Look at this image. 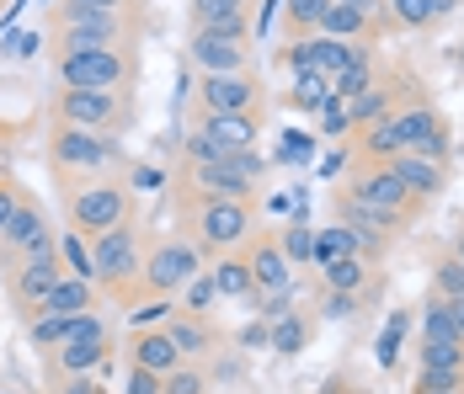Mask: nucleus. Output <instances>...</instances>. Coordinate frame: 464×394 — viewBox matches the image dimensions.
Instances as JSON below:
<instances>
[{"label": "nucleus", "mask_w": 464, "mask_h": 394, "mask_svg": "<svg viewBox=\"0 0 464 394\" xmlns=\"http://www.w3.org/2000/svg\"><path fill=\"white\" fill-rule=\"evenodd\" d=\"M325 11H331V0H288V11H283V38H315L325 22Z\"/></svg>", "instance_id": "obj_31"}, {"label": "nucleus", "mask_w": 464, "mask_h": 394, "mask_svg": "<svg viewBox=\"0 0 464 394\" xmlns=\"http://www.w3.org/2000/svg\"><path fill=\"white\" fill-rule=\"evenodd\" d=\"M44 33H48V53L64 59L75 48H140L150 33V5L134 11H81L53 0L44 11Z\"/></svg>", "instance_id": "obj_1"}, {"label": "nucleus", "mask_w": 464, "mask_h": 394, "mask_svg": "<svg viewBox=\"0 0 464 394\" xmlns=\"http://www.w3.org/2000/svg\"><path fill=\"white\" fill-rule=\"evenodd\" d=\"M315 38H336V43H379V27H373L363 11H353V5H336L331 0V11H325L321 33Z\"/></svg>", "instance_id": "obj_25"}, {"label": "nucleus", "mask_w": 464, "mask_h": 394, "mask_svg": "<svg viewBox=\"0 0 464 394\" xmlns=\"http://www.w3.org/2000/svg\"><path fill=\"white\" fill-rule=\"evenodd\" d=\"M390 123H395L401 149H411V155H427V160H443V166H449V155H454V129H449L443 107H438V101H432L411 75H401V81H395Z\"/></svg>", "instance_id": "obj_7"}, {"label": "nucleus", "mask_w": 464, "mask_h": 394, "mask_svg": "<svg viewBox=\"0 0 464 394\" xmlns=\"http://www.w3.org/2000/svg\"><path fill=\"white\" fill-rule=\"evenodd\" d=\"M401 336H406V314H395V320H390V331L379 336V362H384V368L395 362V341H401Z\"/></svg>", "instance_id": "obj_52"}, {"label": "nucleus", "mask_w": 464, "mask_h": 394, "mask_svg": "<svg viewBox=\"0 0 464 394\" xmlns=\"http://www.w3.org/2000/svg\"><path fill=\"white\" fill-rule=\"evenodd\" d=\"M0 384H5V373H0Z\"/></svg>", "instance_id": "obj_61"}, {"label": "nucleus", "mask_w": 464, "mask_h": 394, "mask_svg": "<svg viewBox=\"0 0 464 394\" xmlns=\"http://www.w3.org/2000/svg\"><path fill=\"white\" fill-rule=\"evenodd\" d=\"M38 362H44V379L48 389L53 384H64V379H107L112 368H118V341H112V325H107V314L92 309V314H70V336L59 341V347L38 351Z\"/></svg>", "instance_id": "obj_4"}, {"label": "nucleus", "mask_w": 464, "mask_h": 394, "mask_svg": "<svg viewBox=\"0 0 464 394\" xmlns=\"http://www.w3.org/2000/svg\"><path fill=\"white\" fill-rule=\"evenodd\" d=\"M454 256H459V266H464V229L454 235Z\"/></svg>", "instance_id": "obj_59"}, {"label": "nucleus", "mask_w": 464, "mask_h": 394, "mask_svg": "<svg viewBox=\"0 0 464 394\" xmlns=\"http://www.w3.org/2000/svg\"><path fill=\"white\" fill-rule=\"evenodd\" d=\"M59 208H64L70 235L96 240V235L118 229V224L140 219V192L129 187V176H107V181H70V187H59Z\"/></svg>", "instance_id": "obj_5"}, {"label": "nucleus", "mask_w": 464, "mask_h": 394, "mask_svg": "<svg viewBox=\"0 0 464 394\" xmlns=\"http://www.w3.org/2000/svg\"><path fill=\"white\" fill-rule=\"evenodd\" d=\"M449 304V314H454V325H459V336H464V299H443Z\"/></svg>", "instance_id": "obj_58"}, {"label": "nucleus", "mask_w": 464, "mask_h": 394, "mask_svg": "<svg viewBox=\"0 0 464 394\" xmlns=\"http://www.w3.org/2000/svg\"><path fill=\"white\" fill-rule=\"evenodd\" d=\"M358 394H363V389H358Z\"/></svg>", "instance_id": "obj_63"}, {"label": "nucleus", "mask_w": 464, "mask_h": 394, "mask_svg": "<svg viewBox=\"0 0 464 394\" xmlns=\"http://www.w3.org/2000/svg\"><path fill=\"white\" fill-rule=\"evenodd\" d=\"M44 160L53 187H70V181H107V176H129V149L112 139V133H86V129H64V123H48L44 133Z\"/></svg>", "instance_id": "obj_3"}, {"label": "nucleus", "mask_w": 464, "mask_h": 394, "mask_svg": "<svg viewBox=\"0 0 464 394\" xmlns=\"http://www.w3.org/2000/svg\"><path fill=\"white\" fill-rule=\"evenodd\" d=\"M96 304H102V293H96L92 283H81V277H59L33 314H59V320H70V314H92Z\"/></svg>", "instance_id": "obj_24"}, {"label": "nucleus", "mask_w": 464, "mask_h": 394, "mask_svg": "<svg viewBox=\"0 0 464 394\" xmlns=\"http://www.w3.org/2000/svg\"><path fill=\"white\" fill-rule=\"evenodd\" d=\"M459 394H464V389H459Z\"/></svg>", "instance_id": "obj_64"}, {"label": "nucleus", "mask_w": 464, "mask_h": 394, "mask_svg": "<svg viewBox=\"0 0 464 394\" xmlns=\"http://www.w3.org/2000/svg\"><path fill=\"white\" fill-rule=\"evenodd\" d=\"M342 187H347L353 197H363L369 208H384V214H395V219H406V224L421 214V203L406 192V181L390 171V166H379V160H358Z\"/></svg>", "instance_id": "obj_16"}, {"label": "nucleus", "mask_w": 464, "mask_h": 394, "mask_svg": "<svg viewBox=\"0 0 464 394\" xmlns=\"http://www.w3.org/2000/svg\"><path fill=\"white\" fill-rule=\"evenodd\" d=\"M310 53H315V70L321 75H342V70H353L358 59H373V43H336V38H310Z\"/></svg>", "instance_id": "obj_27"}, {"label": "nucleus", "mask_w": 464, "mask_h": 394, "mask_svg": "<svg viewBox=\"0 0 464 394\" xmlns=\"http://www.w3.org/2000/svg\"><path fill=\"white\" fill-rule=\"evenodd\" d=\"M310 336H315V314H299V309H288L283 320L267 325V347L278 351V357H299V351L310 347Z\"/></svg>", "instance_id": "obj_26"}, {"label": "nucleus", "mask_w": 464, "mask_h": 394, "mask_svg": "<svg viewBox=\"0 0 464 394\" xmlns=\"http://www.w3.org/2000/svg\"><path fill=\"white\" fill-rule=\"evenodd\" d=\"M0 394H16V389H11V384H0Z\"/></svg>", "instance_id": "obj_60"}, {"label": "nucleus", "mask_w": 464, "mask_h": 394, "mask_svg": "<svg viewBox=\"0 0 464 394\" xmlns=\"http://www.w3.org/2000/svg\"><path fill=\"white\" fill-rule=\"evenodd\" d=\"M203 251L187 235H150V251L140 266V304L144 299H182V288L203 272Z\"/></svg>", "instance_id": "obj_11"}, {"label": "nucleus", "mask_w": 464, "mask_h": 394, "mask_svg": "<svg viewBox=\"0 0 464 394\" xmlns=\"http://www.w3.org/2000/svg\"><path fill=\"white\" fill-rule=\"evenodd\" d=\"M240 347H267V320H251V325L240 331Z\"/></svg>", "instance_id": "obj_56"}, {"label": "nucleus", "mask_w": 464, "mask_h": 394, "mask_svg": "<svg viewBox=\"0 0 464 394\" xmlns=\"http://www.w3.org/2000/svg\"><path fill=\"white\" fill-rule=\"evenodd\" d=\"M240 256L251 266L256 288H294V266H288V256H283V245H278V229L256 224V235L240 245Z\"/></svg>", "instance_id": "obj_20"}, {"label": "nucleus", "mask_w": 464, "mask_h": 394, "mask_svg": "<svg viewBox=\"0 0 464 394\" xmlns=\"http://www.w3.org/2000/svg\"><path fill=\"white\" fill-rule=\"evenodd\" d=\"M267 118H192V133L182 139V160H230L240 149H256Z\"/></svg>", "instance_id": "obj_14"}, {"label": "nucleus", "mask_w": 464, "mask_h": 394, "mask_svg": "<svg viewBox=\"0 0 464 394\" xmlns=\"http://www.w3.org/2000/svg\"><path fill=\"white\" fill-rule=\"evenodd\" d=\"M144 251H150V229L144 219H129L107 235L92 240V266H96V293L112 299V304L134 309L140 304V266H144Z\"/></svg>", "instance_id": "obj_6"}, {"label": "nucleus", "mask_w": 464, "mask_h": 394, "mask_svg": "<svg viewBox=\"0 0 464 394\" xmlns=\"http://www.w3.org/2000/svg\"><path fill=\"white\" fill-rule=\"evenodd\" d=\"M123 351H129V368H150V373H160V379L182 368V351L171 347V336H166L160 325H140V331H129Z\"/></svg>", "instance_id": "obj_21"}, {"label": "nucleus", "mask_w": 464, "mask_h": 394, "mask_svg": "<svg viewBox=\"0 0 464 394\" xmlns=\"http://www.w3.org/2000/svg\"><path fill=\"white\" fill-rule=\"evenodd\" d=\"M310 155V139L304 133H288V144H283V160H304Z\"/></svg>", "instance_id": "obj_57"}, {"label": "nucleus", "mask_w": 464, "mask_h": 394, "mask_svg": "<svg viewBox=\"0 0 464 394\" xmlns=\"http://www.w3.org/2000/svg\"><path fill=\"white\" fill-rule=\"evenodd\" d=\"M123 394H166V379L150 373V368H129L123 373Z\"/></svg>", "instance_id": "obj_47"}, {"label": "nucleus", "mask_w": 464, "mask_h": 394, "mask_svg": "<svg viewBox=\"0 0 464 394\" xmlns=\"http://www.w3.org/2000/svg\"><path fill=\"white\" fill-rule=\"evenodd\" d=\"M0 11H5V0H0Z\"/></svg>", "instance_id": "obj_62"}, {"label": "nucleus", "mask_w": 464, "mask_h": 394, "mask_svg": "<svg viewBox=\"0 0 464 394\" xmlns=\"http://www.w3.org/2000/svg\"><path fill=\"white\" fill-rule=\"evenodd\" d=\"M214 299H219V293H214V277H208V266H203V272L182 288V304H177V309H187V314H208Z\"/></svg>", "instance_id": "obj_43"}, {"label": "nucleus", "mask_w": 464, "mask_h": 394, "mask_svg": "<svg viewBox=\"0 0 464 394\" xmlns=\"http://www.w3.org/2000/svg\"><path fill=\"white\" fill-rule=\"evenodd\" d=\"M171 208H177V235H187L203 262H219L235 256L251 235H256V203H230V197H203V192H187L171 187Z\"/></svg>", "instance_id": "obj_2"}, {"label": "nucleus", "mask_w": 464, "mask_h": 394, "mask_svg": "<svg viewBox=\"0 0 464 394\" xmlns=\"http://www.w3.org/2000/svg\"><path fill=\"white\" fill-rule=\"evenodd\" d=\"M325 203H331V224H347V229H353V240H358V262H369V266L384 262V256L395 251L401 229H406V219H395V214H384V208H369V203L353 197L347 187H331Z\"/></svg>", "instance_id": "obj_12"}, {"label": "nucleus", "mask_w": 464, "mask_h": 394, "mask_svg": "<svg viewBox=\"0 0 464 394\" xmlns=\"http://www.w3.org/2000/svg\"><path fill=\"white\" fill-rule=\"evenodd\" d=\"M294 112H325V101H331V75L321 70H304V75H294V86L283 96Z\"/></svg>", "instance_id": "obj_30"}, {"label": "nucleus", "mask_w": 464, "mask_h": 394, "mask_svg": "<svg viewBox=\"0 0 464 394\" xmlns=\"http://www.w3.org/2000/svg\"><path fill=\"white\" fill-rule=\"evenodd\" d=\"M336 5H353V11H363L379 33H395V22H390V11H384V0H336Z\"/></svg>", "instance_id": "obj_49"}, {"label": "nucleus", "mask_w": 464, "mask_h": 394, "mask_svg": "<svg viewBox=\"0 0 464 394\" xmlns=\"http://www.w3.org/2000/svg\"><path fill=\"white\" fill-rule=\"evenodd\" d=\"M321 129H325V133H347V107H342V101H325Z\"/></svg>", "instance_id": "obj_54"}, {"label": "nucleus", "mask_w": 464, "mask_h": 394, "mask_svg": "<svg viewBox=\"0 0 464 394\" xmlns=\"http://www.w3.org/2000/svg\"><path fill=\"white\" fill-rule=\"evenodd\" d=\"M160 331L171 336V347L182 351V362H203L208 368V357L219 351V325L208 320V314H187V309H171L166 320H160Z\"/></svg>", "instance_id": "obj_19"}, {"label": "nucleus", "mask_w": 464, "mask_h": 394, "mask_svg": "<svg viewBox=\"0 0 464 394\" xmlns=\"http://www.w3.org/2000/svg\"><path fill=\"white\" fill-rule=\"evenodd\" d=\"M373 81H379V70H373V59H358L353 70H342V75L331 81V101H342V107H347V101H353V96H363V91H369Z\"/></svg>", "instance_id": "obj_37"}, {"label": "nucleus", "mask_w": 464, "mask_h": 394, "mask_svg": "<svg viewBox=\"0 0 464 394\" xmlns=\"http://www.w3.org/2000/svg\"><path fill=\"white\" fill-rule=\"evenodd\" d=\"M187 64L198 75H256L251 38H214V33H187Z\"/></svg>", "instance_id": "obj_18"}, {"label": "nucleus", "mask_w": 464, "mask_h": 394, "mask_svg": "<svg viewBox=\"0 0 464 394\" xmlns=\"http://www.w3.org/2000/svg\"><path fill=\"white\" fill-rule=\"evenodd\" d=\"M64 336H70V320H59V314H27V341H33V351L59 347Z\"/></svg>", "instance_id": "obj_39"}, {"label": "nucleus", "mask_w": 464, "mask_h": 394, "mask_svg": "<svg viewBox=\"0 0 464 394\" xmlns=\"http://www.w3.org/2000/svg\"><path fill=\"white\" fill-rule=\"evenodd\" d=\"M342 256H358V240L347 224H321L315 229V266L321 262H342Z\"/></svg>", "instance_id": "obj_34"}, {"label": "nucleus", "mask_w": 464, "mask_h": 394, "mask_svg": "<svg viewBox=\"0 0 464 394\" xmlns=\"http://www.w3.org/2000/svg\"><path fill=\"white\" fill-rule=\"evenodd\" d=\"M64 5H81V11H134V5H150V0H64Z\"/></svg>", "instance_id": "obj_53"}, {"label": "nucleus", "mask_w": 464, "mask_h": 394, "mask_svg": "<svg viewBox=\"0 0 464 394\" xmlns=\"http://www.w3.org/2000/svg\"><path fill=\"white\" fill-rule=\"evenodd\" d=\"M278 245H283V256H288V266H299V262H315V229L304 219H288L278 229Z\"/></svg>", "instance_id": "obj_35"}, {"label": "nucleus", "mask_w": 464, "mask_h": 394, "mask_svg": "<svg viewBox=\"0 0 464 394\" xmlns=\"http://www.w3.org/2000/svg\"><path fill=\"white\" fill-rule=\"evenodd\" d=\"M53 394H112V389H107V379L86 373V379H64V384H53Z\"/></svg>", "instance_id": "obj_51"}, {"label": "nucleus", "mask_w": 464, "mask_h": 394, "mask_svg": "<svg viewBox=\"0 0 464 394\" xmlns=\"http://www.w3.org/2000/svg\"><path fill=\"white\" fill-rule=\"evenodd\" d=\"M267 107L262 75H198L192 86V118H267Z\"/></svg>", "instance_id": "obj_13"}, {"label": "nucleus", "mask_w": 464, "mask_h": 394, "mask_svg": "<svg viewBox=\"0 0 464 394\" xmlns=\"http://www.w3.org/2000/svg\"><path fill=\"white\" fill-rule=\"evenodd\" d=\"M246 304H251L256 320H267V325H273V320H283V314L294 309V288H251V299H246Z\"/></svg>", "instance_id": "obj_38"}, {"label": "nucleus", "mask_w": 464, "mask_h": 394, "mask_svg": "<svg viewBox=\"0 0 464 394\" xmlns=\"http://www.w3.org/2000/svg\"><path fill=\"white\" fill-rule=\"evenodd\" d=\"M459 11V0H427V27H438V22H449Z\"/></svg>", "instance_id": "obj_55"}, {"label": "nucleus", "mask_w": 464, "mask_h": 394, "mask_svg": "<svg viewBox=\"0 0 464 394\" xmlns=\"http://www.w3.org/2000/svg\"><path fill=\"white\" fill-rule=\"evenodd\" d=\"M417 368H464V347H449V341H421V347H417Z\"/></svg>", "instance_id": "obj_44"}, {"label": "nucleus", "mask_w": 464, "mask_h": 394, "mask_svg": "<svg viewBox=\"0 0 464 394\" xmlns=\"http://www.w3.org/2000/svg\"><path fill=\"white\" fill-rule=\"evenodd\" d=\"M384 11H390V22L406 27V33H421V27H427V0H384Z\"/></svg>", "instance_id": "obj_45"}, {"label": "nucleus", "mask_w": 464, "mask_h": 394, "mask_svg": "<svg viewBox=\"0 0 464 394\" xmlns=\"http://www.w3.org/2000/svg\"><path fill=\"white\" fill-rule=\"evenodd\" d=\"M208 368L203 362H182L177 373H166V394H208Z\"/></svg>", "instance_id": "obj_42"}, {"label": "nucleus", "mask_w": 464, "mask_h": 394, "mask_svg": "<svg viewBox=\"0 0 464 394\" xmlns=\"http://www.w3.org/2000/svg\"><path fill=\"white\" fill-rule=\"evenodd\" d=\"M208 277H214V293L219 299H251V288H256V277H251V266H246L240 251L235 256H219V262L208 266Z\"/></svg>", "instance_id": "obj_29"}, {"label": "nucleus", "mask_w": 464, "mask_h": 394, "mask_svg": "<svg viewBox=\"0 0 464 394\" xmlns=\"http://www.w3.org/2000/svg\"><path fill=\"white\" fill-rule=\"evenodd\" d=\"M198 33H214V38H251V16H219V22L198 27Z\"/></svg>", "instance_id": "obj_48"}, {"label": "nucleus", "mask_w": 464, "mask_h": 394, "mask_svg": "<svg viewBox=\"0 0 464 394\" xmlns=\"http://www.w3.org/2000/svg\"><path fill=\"white\" fill-rule=\"evenodd\" d=\"M315 272H321V288H325V293H353L358 304H363V299H373V293L384 288V277H379V272H373L369 262H358V256H342V262H321Z\"/></svg>", "instance_id": "obj_23"}, {"label": "nucleus", "mask_w": 464, "mask_h": 394, "mask_svg": "<svg viewBox=\"0 0 464 394\" xmlns=\"http://www.w3.org/2000/svg\"><path fill=\"white\" fill-rule=\"evenodd\" d=\"M432 293H438V299H464V266H459L454 251L438 256V266H432Z\"/></svg>", "instance_id": "obj_40"}, {"label": "nucleus", "mask_w": 464, "mask_h": 394, "mask_svg": "<svg viewBox=\"0 0 464 394\" xmlns=\"http://www.w3.org/2000/svg\"><path fill=\"white\" fill-rule=\"evenodd\" d=\"M421 341H449V347H464L459 325H454V314H449V304H443L438 293L421 304Z\"/></svg>", "instance_id": "obj_32"}, {"label": "nucleus", "mask_w": 464, "mask_h": 394, "mask_svg": "<svg viewBox=\"0 0 464 394\" xmlns=\"http://www.w3.org/2000/svg\"><path fill=\"white\" fill-rule=\"evenodd\" d=\"M53 240H59V235H53V219H48L44 197H38V192H27V197L16 203L11 224L0 229V272H11L22 256L44 251V245H53Z\"/></svg>", "instance_id": "obj_15"}, {"label": "nucleus", "mask_w": 464, "mask_h": 394, "mask_svg": "<svg viewBox=\"0 0 464 394\" xmlns=\"http://www.w3.org/2000/svg\"><path fill=\"white\" fill-rule=\"evenodd\" d=\"M59 262H64V277H81V283H92L96 288V266H92V240H81V235H59Z\"/></svg>", "instance_id": "obj_33"}, {"label": "nucleus", "mask_w": 464, "mask_h": 394, "mask_svg": "<svg viewBox=\"0 0 464 394\" xmlns=\"http://www.w3.org/2000/svg\"><path fill=\"white\" fill-rule=\"evenodd\" d=\"M22 197H27V187H22L11 171H0V229L11 224V214H16V203H22Z\"/></svg>", "instance_id": "obj_46"}, {"label": "nucleus", "mask_w": 464, "mask_h": 394, "mask_svg": "<svg viewBox=\"0 0 464 394\" xmlns=\"http://www.w3.org/2000/svg\"><path fill=\"white\" fill-rule=\"evenodd\" d=\"M390 171L406 181V192L417 197L421 208H427L432 197H443V187H449V166H443V160H427V155H411V149H401V155L390 160Z\"/></svg>", "instance_id": "obj_22"}, {"label": "nucleus", "mask_w": 464, "mask_h": 394, "mask_svg": "<svg viewBox=\"0 0 464 394\" xmlns=\"http://www.w3.org/2000/svg\"><path fill=\"white\" fill-rule=\"evenodd\" d=\"M358 309H363V304H358L353 293H325V299H321V314H325V320H353Z\"/></svg>", "instance_id": "obj_50"}, {"label": "nucleus", "mask_w": 464, "mask_h": 394, "mask_svg": "<svg viewBox=\"0 0 464 394\" xmlns=\"http://www.w3.org/2000/svg\"><path fill=\"white\" fill-rule=\"evenodd\" d=\"M48 123L64 129H86V133H118L134 129V96L129 91H70L59 86L48 96Z\"/></svg>", "instance_id": "obj_10"}, {"label": "nucleus", "mask_w": 464, "mask_h": 394, "mask_svg": "<svg viewBox=\"0 0 464 394\" xmlns=\"http://www.w3.org/2000/svg\"><path fill=\"white\" fill-rule=\"evenodd\" d=\"M140 48H75L53 59V81L70 91H129L140 86Z\"/></svg>", "instance_id": "obj_8"}, {"label": "nucleus", "mask_w": 464, "mask_h": 394, "mask_svg": "<svg viewBox=\"0 0 464 394\" xmlns=\"http://www.w3.org/2000/svg\"><path fill=\"white\" fill-rule=\"evenodd\" d=\"M64 277V262H59V240L53 245H44V251H33V256H22V262L5 272V293H11V304H16V314L27 320L33 309L44 304V293Z\"/></svg>", "instance_id": "obj_17"}, {"label": "nucleus", "mask_w": 464, "mask_h": 394, "mask_svg": "<svg viewBox=\"0 0 464 394\" xmlns=\"http://www.w3.org/2000/svg\"><path fill=\"white\" fill-rule=\"evenodd\" d=\"M219 16H251V0H192L187 5V33H198Z\"/></svg>", "instance_id": "obj_36"}, {"label": "nucleus", "mask_w": 464, "mask_h": 394, "mask_svg": "<svg viewBox=\"0 0 464 394\" xmlns=\"http://www.w3.org/2000/svg\"><path fill=\"white\" fill-rule=\"evenodd\" d=\"M262 176H267V160L256 149H240L230 160H203V166L182 160L171 187L203 192V197H230V203H262Z\"/></svg>", "instance_id": "obj_9"}, {"label": "nucleus", "mask_w": 464, "mask_h": 394, "mask_svg": "<svg viewBox=\"0 0 464 394\" xmlns=\"http://www.w3.org/2000/svg\"><path fill=\"white\" fill-rule=\"evenodd\" d=\"M464 368H417V389L411 394H459Z\"/></svg>", "instance_id": "obj_41"}, {"label": "nucleus", "mask_w": 464, "mask_h": 394, "mask_svg": "<svg viewBox=\"0 0 464 394\" xmlns=\"http://www.w3.org/2000/svg\"><path fill=\"white\" fill-rule=\"evenodd\" d=\"M390 107H395V81H373L363 96L347 101V129H369L379 118H390Z\"/></svg>", "instance_id": "obj_28"}]
</instances>
